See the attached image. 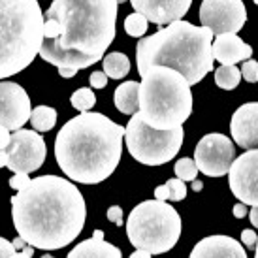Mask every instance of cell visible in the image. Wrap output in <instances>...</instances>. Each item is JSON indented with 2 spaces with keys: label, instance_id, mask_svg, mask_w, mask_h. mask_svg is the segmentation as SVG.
Wrapping results in <instances>:
<instances>
[{
  "label": "cell",
  "instance_id": "6da1fadb",
  "mask_svg": "<svg viewBox=\"0 0 258 258\" xmlns=\"http://www.w3.org/2000/svg\"><path fill=\"white\" fill-rule=\"evenodd\" d=\"M115 25L117 0H53L38 55L57 68L79 72L104 58L115 40Z\"/></svg>",
  "mask_w": 258,
  "mask_h": 258
},
{
  "label": "cell",
  "instance_id": "7a4b0ae2",
  "mask_svg": "<svg viewBox=\"0 0 258 258\" xmlns=\"http://www.w3.org/2000/svg\"><path fill=\"white\" fill-rule=\"evenodd\" d=\"M12 219L19 236L34 249L55 251L81 234L87 219L83 194L58 175L29 179L12 196Z\"/></svg>",
  "mask_w": 258,
  "mask_h": 258
},
{
  "label": "cell",
  "instance_id": "3957f363",
  "mask_svg": "<svg viewBox=\"0 0 258 258\" xmlns=\"http://www.w3.org/2000/svg\"><path fill=\"white\" fill-rule=\"evenodd\" d=\"M124 128L102 113L74 117L55 138V158L70 181L96 185L115 172L122 155Z\"/></svg>",
  "mask_w": 258,
  "mask_h": 258
},
{
  "label": "cell",
  "instance_id": "277c9868",
  "mask_svg": "<svg viewBox=\"0 0 258 258\" xmlns=\"http://www.w3.org/2000/svg\"><path fill=\"white\" fill-rule=\"evenodd\" d=\"M213 32L206 27H194L188 21H173L153 36L142 38L136 47L140 76L149 66H166L179 72L192 87L213 70Z\"/></svg>",
  "mask_w": 258,
  "mask_h": 258
},
{
  "label": "cell",
  "instance_id": "5b68a950",
  "mask_svg": "<svg viewBox=\"0 0 258 258\" xmlns=\"http://www.w3.org/2000/svg\"><path fill=\"white\" fill-rule=\"evenodd\" d=\"M43 21L38 0H0V79L23 72L36 58Z\"/></svg>",
  "mask_w": 258,
  "mask_h": 258
},
{
  "label": "cell",
  "instance_id": "8992f818",
  "mask_svg": "<svg viewBox=\"0 0 258 258\" xmlns=\"http://www.w3.org/2000/svg\"><path fill=\"white\" fill-rule=\"evenodd\" d=\"M138 100V113L157 130L179 128L192 113L190 85L179 72L166 66H149L142 74Z\"/></svg>",
  "mask_w": 258,
  "mask_h": 258
},
{
  "label": "cell",
  "instance_id": "52a82bcc",
  "mask_svg": "<svg viewBox=\"0 0 258 258\" xmlns=\"http://www.w3.org/2000/svg\"><path fill=\"white\" fill-rule=\"evenodd\" d=\"M181 217L164 200H145L132 209L126 221V236L136 249L162 254L175 247L181 236Z\"/></svg>",
  "mask_w": 258,
  "mask_h": 258
},
{
  "label": "cell",
  "instance_id": "ba28073f",
  "mask_svg": "<svg viewBox=\"0 0 258 258\" xmlns=\"http://www.w3.org/2000/svg\"><path fill=\"white\" fill-rule=\"evenodd\" d=\"M183 126L173 130H157L145 124L142 115L134 113L124 128L126 149L138 162L145 166H160L170 162L181 149Z\"/></svg>",
  "mask_w": 258,
  "mask_h": 258
},
{
  "label": "cell",
  "instance_id": "9c48e42d",
  "mask_svg": "<svg viewBox=\"0 0 258 258\" xmlns=\"http://www.w3.org/2000/svg\"><path fill=\"white\" fill-rule=\"evenodd\" d=\"M6 155V168L14 173H32L45 162L47 145L40 132L19 128L12 132V142L8 145Z\"/></svg>",
  "mask_w": 258,
  "mask_h": 258
},
{
  "label": "cell",
  "instance_id": "30bf717a",
  "mask_svg": "<svg viewBox=\"0 0 258 258\" xmlns=\"http://www.w3.org/2000/svg\"><path fill=\"white\" fill-rule=\"evenodd\" d=\"M234 158H236L234 142L219 132L206 134L194 149L196 168L208 177H221L224 173H228Z\"/></svg>",
  "mask_w": 258,
  "mask_h": 258
},
{
  "label": "cell",
  "instance_id": "8fae6325",
  "mask_svg": "<svg viewBox=\"0 0 258 258\" xmlns=\"http://www.w3.org/2000/svg\"><path fill=\"white\" fill-rule=\"evenodd\" d=\"M202 27L215 36L243 29L247 23V10L241 0H204L200 6Z\"/></svg>",
  "mask_w": 258,
  "mask_h": 258
},
{
  "label": "cell",
  "instance_id": "7c38bea8",
  "mask_svg": "<svg viewBox=\"0 0 258 258\" xmlns=\"http://www.w3.org/2000/svg\"><path fill=\"white\" fill-rule=\"evenodd\" d=\"M230 190L245 206L258 208V149L234 158L228 170Z\"/></svg>",
  "mask_w": 258,
  "mask_h": 258
},
{
  "label": "cell",
  "instance_id": "4fadbf2b",
  "mask_svg": "<svg viewBox=\"0 0 258 258\" xmlns=\"http://www.w3.org/2000/svg\"><path fill=\"white\" fill-rule=\"evenodd\" d=\"M30 98L27 91L14 81H0V124L8 130H19L30 121Z\"/></svg>",
  "mask_w": 258,
  "mask_h": 258
},
{
  "label": "cell",
  "instance_id": "5bb4252c",
  "mask_svg": "<svg viewBox=\"0 0 258 258\" xmlns=\"http://www.w3.org/2000/svg\"><path fill=\"white\" fill-rule=\"evenodd\" d=\"M134 12L145 15V19L155 25H170L183 19L192 0H130Z\"/></svg>",
  "mask_w": 258,
  "mask_h": 258
},
{
  "label": "cell",
  "instance_id": "9a60e30c",
  "mask_svg": "<svg viewBox=\"0 0 258 258\" xmlns=\"http://www.w3.org/2000/svg\"><path fill=\"white\" fill-rule=\"evenodd\" d=\"M230 132L239 147L258 149V102H247L234 111Z\"/></svg>",
  "mask_w": 258,
  "mask_h": 258
},
{
  "label": "cell",
  "instance_id": "2e32d148",
  "mask_svg": "<svg viewBox=\"0 0 258 258\" xmlns=\"http://www.w3.org/2000/svg\"><path fill=\"white\" fill-rule=\"evenodd\" d=\"M188 258H247V252L234 237L209 236L196 243Z\"/></svg>",
  "mask_w": 258,
  "mask_h": 258
},
{
  "label": "cell",
  "instance_id": "e0dca14e",
  "mask_svg": "<svg viewBox=\"0 0 258 258\" xmlns=\"http://www.w3.org/2000/svg\"><path fill=\"white\" fill-rule=\"evenodd\" d=\"M211 51H213V58L219 60L221 64H237V62L249 60L252 57L251 45H247L234 32L219 34L215 42L211 43Z\"/></svg>",
  "mask_w": 258,
  "mask_h": 258
},
{
  "label": "cell",
  "instance_id": "ac0fdd59",
  "mask_svg": "<svg viewBox=\"0 0 258 258\" xmlns=\"http://www.w3.org/2000/svg\"><path fill=\"white\" fill-rule=\"evenodd\" d=\"M66 258H122L121 249L104 239V232L96 230L93 237L74 247Z\"/></svg>",
  "mask_w": 258,
  "mask_h": 258
},
{
  "label": "cell",
  "instance_id": "d6986e66",
  "mask_svg": "<svg viewBox=\"0 0 258 258\" xmlns=\"http://www.w3.org/2000/svg\"><path fill=\"white\" fill-rule=\"evenodd\" d=\"M138 93H140V83L138 81H124L115 89V108L124 115H134L140 108V100H138Z\"/></svg>",
  "mask_w": 258,
  "mask_h": 258
},
{
  "label": "cell",
  "instance_id": "ffe728a7",
  "mask_svg": "<svg viewBox=\"0 0 258 258\" xmlns=\"http://www.w3.org/2000/svg\"><path fill=\"white\" fill-rule=\"evenodd\" d=\"M102 62H104V74L111 79H122L130 72L128 57L124 53H119V51L106 55L102 58Z\"/></svg>",
  "mask_w": 258,
  "mask_h": 258
},
{
  "label": "cell",
  "instance_id": "44dd1931",
  "mask_svg": "<svg viewBox=\"0 0 258 258\" xmlns=\"http://www.w3.org/2000/svg\"><path fill=\"white\" fill-rule=\"evenodd\" d=\"M30 122L36 132H47L57 124V109L49 106H36L30 113Z\"/></svg>",
  "mask_w": 258,
  "mask_h": 258
},
{
  "label": "cell",
  "instance_id": "7402d4cb",
  "mask_svg": "<svg viewBox=\"0 0 258 258\" xmlns=\"http://www.w3.org/2000/svg\"><path fill=\"white\" fill-rule=\"evenodd\" d=\"M186 196V185L181 179H170L164 185L155 188V198L157 200H170V202H181Z\"/></svg>",
  "mask_w": 258,
  "mask_h": 258
},
{
  "label": "cell",
  "instance_id": "603a6c76",
  "mask_svg": "<svg viewBox=\"0 0 258 258\" xmlns=\"http://www.w3.org/2000/svg\"><path fill=\"white\" fill-rule=\"evenodd\" d=\"M241 79V72L236 64H222L221 68L215 70V83L217 87H221L224 91H232L239 85Z\"/></svg>",
  "mask_w": 258,
  "mask_h": 258
},
{
  "label": "cell",
  "instance_id": "cb8c5ba5",
  "mask_svg": "<svg viewBox=\"0 0 258 258\" xmlns=\"http://www.w3.org/2000/svg\"><path fill=\"white\" fill-rule=\"evenodd\" d=\"M70 104H72V108L79 109L81 113H85V111H91L93 106L96 104V94L89 89V87H83V89H78L76 93L72 94V98H70Z\"/></svg>",
  "mask_w": 258,
  "mask_h": 258
},
{
  "label": "cell",
  "instance_id": "d4e9b609",
  "mask_svg": "<svg viewBox=\"0 0 258 258\" xmlns=\"http://www.w3.org/2000/svg\"><path fill=\"white\" fill-rule=\"evenodd\" d=\"M147 25L149 21L145 19V15L138 14H130L126 19H124V30H126V34L128 36H134V38H142L147 32Z\"/></svg>",
  "mask_w": 258,
  "mask_h": 258
},
{
  "label": "cell",
  "instance_id": "484cf974",
  "mask_svg": "<svg viewBox=\"0 0 258 258\" xmlns=\"http://www.w3.org/2000/svg\"><path fill=\"white\" fill-rule=\"evenodd\" d=\"M173 172L177 175V179L194 181L196 179V173H198V168H196V162H194L192 158H181L173 166Z\"/></svg>",
  "mask_w": 258,
  "mask_h": 258
},
{
  "label": "cell",
  "instance_id": "4316f807",
  "mask_svg": "<svg viewBox=\"0 0 258 258\" xmlns=\"http://www.w3.org/2000/svg\"><path fill=\"white\" fill-rule=\"evenodd\" d=\"M241 78L247 81V83H256L258 81V62L256 60H245L241 64Z\"/></svg>",
  "mask_w": 258,
  "mask_h": 258
},
{
  "label": "cell",
  "instance_id": "83f0119b",
  "mask_svg": "<svg viewBox=\"0 0 258 258\" xmlns=\"http://www.w3.org/2000/svg\"><path fill=\"white\" fill-rule=\"evenodd\" d=\"M89 81H91V87H94V89H104L108 85V76L104 72H93Z\"/></svg>",
  "mask_w": 258,
  "mask_h": 258
},
{
  "label": "cell",
  "instance_id": "f1b7e54d",
  "mask_svg": "<svg viewBox=\"0 0 258 258\" xmlns=\"http://www.w3.org/2000/svg\"><path fill=\"white\" fill-rule=\"evenodd\" d=\"M29 173H14V177L10 179V186L15 188V190H21L23 186L27 185V181H29Z\"/></svg>",
  "mask_w": 258,
  "mask_h": 258
},
{
  "label": "cell",
  "instance_id": "f546056e",
  "mask_svg": "<svg viewBox=\"0 0 258 258\" xmlns=\"http://www.w3.org/2000/svg\"><path fill=\"white\" fill-rule=\"evenodd\" d=\"M108 221L115 222L117 226H122V209L121 206H111L108 209Z\"/></svg>",
  "mask_w": 258,
  "mask_h": 258
},
{
  "label": "cell",
  "instance_id": "4dcf8cb0",
  "mask_svg": "<svg viewBox=\"0 0 258 258\" xmlns=\"http://www.w3.org/2000/svg\"><path fill=\"white\" fill-rule=\"evenodd\" d=\"M241 241H243L245 247L254 249V245H256V232L254 230H243L241 232Z\"/></svg>",
  "mask_w": 258,
  "mask_h": 258
},
{
  "label": "cell",
  "instance_id": "1f68e13d",
  "mask_svg": "<svg viewBox=\"0 0 258 258\" xmlns=\"http://www.w3.org/2000/svg\"><path fill=\"white\" fill-rule=\"evenodd\" d=\"M14 252H15L14 243L4 239V237H0V258H10Z\"/></svg>",
  "mask_w": 258,
  "mask_h": 258
},
{
  "label": "cell",
  "instance_id": "d6a6232c",
  "mask_svg": "<svg viewBox=\"0 0 258 258\" xmlns=\"http://www.w3.org/2000/svg\"><path fill=\"white\" fill-rule=\"evenodd\" d=\"M12 142V134H10V130L6 126H2L0 124V151H6L8 145Z\"/></svg>",
  "mask_w": 258,
  "mask_h": 258
},
{
  "label": "cell",
  "instance_id": "836d02e7",
  "mask_svg": "<svg viewBox=\"0 0 258 258\" xmlns=\"http://www.w3.org/2000/svg\"><path fill=\"white\" fill-rule=\"evenodd\" d=\"M32 256H34V247H32V245H27V247L21 249L19 252L15 251L10 258H32Z\"/></svg>",
  "mask_w": 258,
  "mask_h": 258
},
{
  "label": "cell",
  "instance_id": "e575fe53",
  "mask_svg": "<svg viewBox=\"0 0 258 258\" xmlns=\"http://www.w3.org/2000/svg\"><path fill=\"white\" fill-rule=\"evenodd\" d=\"M247 211H249V209L245 208V204H236V206H234V217H236V219H243V217L247 215Z\"/></svg>",
  "mask_w": 258,
  "mask_h": 258
},
{
  "label": "cell",
  "instance_id": "d590c367",
  "mask_svg": "<svg viewBox=\"0 0 258 258\" xmlns=\"http://www.w3.org/2000/svg\"><path fill=\"white\" fill-rule=\"evenodd\" d=\"M76 74H78V70H72V68H58V76H60V78L70 79V78H74Z\"/></svg>",
  "mask_w": 258,
  "mask_h": 258
},
{
  "label": "cell",
  "instance_id": "8d00e7d4",
  "mask_svg": "<svg viewBox=\"0 0 258 258\" xmlns=\"http://www.w3.org/2000/svg\"><path fill=\"white\" fill-rule=\"evenodd\" d=\"M128 258H153L151 256V252H147V251H142V249H136V251L132 252Z\"/></svg>",
  "mask_w": 258,
  "mask_h": 258
},
{
  "label": "cell",
  "instance_id": "74e56055",
  "mask_svg": "<svg viewBox=\"0 0 258 258\" xmlns=\"http://www.w3.org/2000/svg\"><path fill=\"white\" fill-rule=\"evenodd\" d=\"M12 243H14L15 251H17V249H25V247L29 245V243H27V241H25V239H23L21 236H19V237H15V239H14V241H12Z\"/></svg>",
  "mask_w": 258,
  "mask_h": 258
},
{
  "label": "cell",
  "instance_id": "f35d334b",
  "mask_svg": "<svg viewBox=\"0 0 258 258\" xmlns=\"http://www.w3.org/2000/svg\"><path fill=\"white\" fill-rule=\"evenodd\" d=\"M249 217H251L252 226H256V228H258V208L249 209Z\"/></svg>",
  "mask_w": 258,
  "mask_h": 258
},
{
  "label": "cell",
  "instance_id": "ab89813d",
  "mask_svg": "<svg viewBox=\"0 0 258 258\" xmlns=\"http://www.w3.org/2000/svg\"><path fill=\"white\" fill-rule=\"evenodd\" d=\"M8 162V155H6V151H0V168H4Z\"/></svg>",
  "mask_w": 258,
  "mask_h": 258
},
{
  "label": "cell",
  "instance_id": "60d3db41",
  "mask_svg": "<svg viewBox=\"0 0 258 258\" xmlns=\"http://www.w3.org/2000/svg\"><path fill=\"white\" fill-rule=\"evenodd\" d=\"M192 188H194V190H202V188H204V185H202V181H198V179L194 181V183H192Z\"/></svg>",
  "mask_w": 258,
  "mask_h": 258
},
{
  "label": "cell",
  "instance_id": "b9f144b4",
  "mask_svg": "<svg viewBox=\"0 0 258 258\" xmlns=\"http://www.w3.org/2000/svg\"><path fill=\"white\" fill-rule=\"evenodd\" d=\"M254 258H258V237H256V245H254Z\"/></svg>",
  "mask_w": 258,
  "mask_h": 258
},
{
  "label": "cell",
  "instance_id": "7bdbcfd3",
  "mask_svg": "<svg viewBox=\"0 0 258 258\" xmlns=\"http://www.w3.org/2000/svg\"><path fill=\"white\" fill-rule=\"evenodd\" d=\"M42 258H53V256H51V254H43Z\"/></svg>",
  "mask_w": 258,
  "mask_h": 258
},
{
  "label": "cell",
  "instance_id": "ee69618b",
  "mask_svg": "<svg viewBox=\"0 0 258 258\" xmlns=\"http://www.w3.org/2000/svg\"><path fill=\"white\" fill-rule=\"evenodd\" d=\"M122 2H126V0H117V4H122Z\"/></svg>",
  "mask_w": 258,
  "mask_h": 258
},
{
  "label": "cell",
  "instance_id": "f6af8a7d",
  "mask_svg": "<svg viewBox=\"0 0 258 258\" xmlns=\"http://www.w3.org/2000/svg\"><path fill=\"white\" fill-rule=\"evenodd\" d=\"M252 2H254V4H256V6H258V0H252Z\"/></svg>",
  "mask_w": 258,
  "mask_h": 258
}]
</instances>
